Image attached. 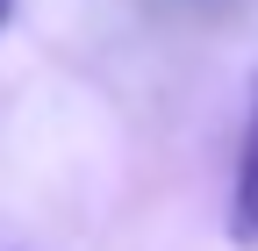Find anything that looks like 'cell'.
Listing matches in <instances>:
<instances>
[{
    "instance_id": "6da1fadb",
    "label": "cell",
    "mask_w": 258,
    "mask_h": 251,
    "mask_svg": "<svg viewBox=\"0 0 258 251\" xmlns=\"http://www.w3.org/2000/svg\"><path fill=\"white\" fill-rule=\"evenodd\" d=\"M230 244H258V86H251V122L237 144V186H230Z\"/></svg>"
},
{
    "instance_id": "7a4b0ae2",
    "label": "cell",
    "mask_w": 258,
    "mask_h": 251,
    "mask_svg": "<svg viewBox=\"0 0 258 251\" xmlns=\"http://www.w3.org/2000/svg\"><path fill=\"white\" fill-rule=\"evenodd\" d=\"M8 15H15V0H0V29H8Z\"/></svg>"
}]
</instances>
